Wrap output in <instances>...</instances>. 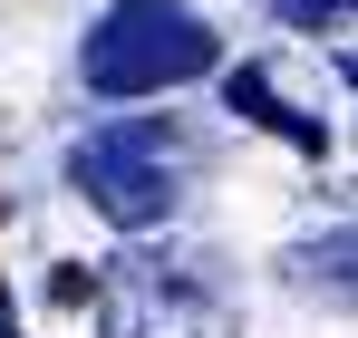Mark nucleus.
<instances>
[{"label":"nucleus","mask_w":358,"mask_h":338,"mask_svg":"<svg viewBox=\"0 0 358 338\" xmlns=\"http://www.w3.org/2000/svg\"><path fill=\"white\" fill-rule=\"evenodd\" d=\"M97 329L107 338H242V300L213 251L126 242L117 261H97Z\"/></svg>","instance_id":"nucleus-1"},{"label":"nucleus","mask_w":358,"mask_h":338,"mask_svg":"<svg viewBox=\"0 0 358 338\" xmlns=\"http://www.w3.org/2000/svg\"><path fill=\"white\" fill-rule=\"evenodd\" d=\"M194 174H203V135L184 116H117V126H97V135L68 145V184L117 232L175 223V203L194 193Z\"/></svg>","instance_id":"nucleus-2"},{"label":"nucleus","mask_w":358,"mask_h":338,"mask_svg":"<svg viewBox=\"0 0 358 338\" xmlns=\"http://www.w3.org/2000/svg\"><path fill=\"white\" fill-rule=\"evenodd\" d=\"M213 29H203V10H184V0H117L97 29H87V49H78V78L97 87V97H165L184 78H203L213 68Z\"/></svg>","instance_id":"nucleus-3"},{"label":"nucleus","mask_w":358,"mask_h":338,"mask_svg":"<svg viewBox=\"0 0 358 338\" xmlns=\"http://www.w3.org/2000/svg\"><path fill=\"white\" fill-rule=\"evenodd\" d=\"M223 97H233V116H262L271 135H291V145H320V116H300L291 97L262 78V68H233V87H223Z\"/></svg>","instance_id":"nucleus-4"},{"label":"nucleus","mask_w":358,"mask_h":338,"mask_svg":"<svg viewBox=\"0 0 358 338\" xmlns=\"http://www.w3.org/2000/svg\"><path fill=\"white\" fill-rule=\"evenodd\" d=\"M291 271H300V281H329V290H349V232H329L320 251H291Z\"/></svg>","instance_id":"nucleus-5"},{"label":"nucleus","mask_w":358,"mask_h":338,"mask_svg":"<svg viewBox=\"0 0 358 338\" xmlns=\"http://www.w3.org/2000/svg\"><path fill=\"white\" fill-rule=\"evenodd\" d=\"M271 10H281L291 29H339V20H349V0H271Z\"/></svg>","instance_id":"nucleus-6"}]
</instances>
